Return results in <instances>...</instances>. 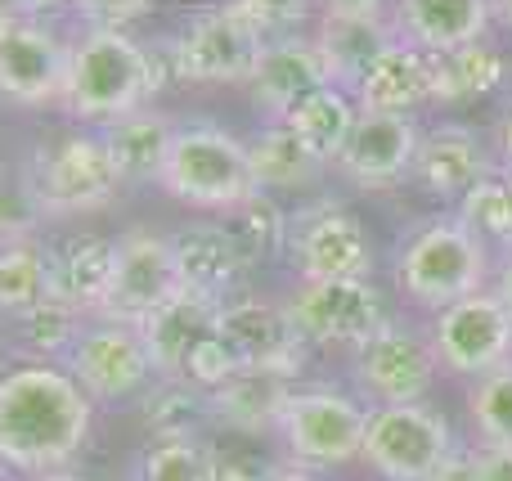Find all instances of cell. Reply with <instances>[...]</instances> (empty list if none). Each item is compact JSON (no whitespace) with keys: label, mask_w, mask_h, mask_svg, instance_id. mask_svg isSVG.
Segmentation results:
<instances>
[{"label":"cell","mask_w":512,"mask_h":481,"mask_svg":"<svg viewBox=\"0 0 512 481\" xmlns=\"http://www.w3.org/2000/svg\"><path fill=\"white\" fill-rule=\"evenodd\" d=\"M90 437V396L50 365H18L0 378V464L63 473Z\"/></svg>","instance_id":"obj_1"},{"label":"cell","mask_w":512,"mask_h":481,"mask_svg":"<svg viewBox=\"0 0 512 481\" xmlns=\"http://www.w3.org/2000/svg\"><path fill=\"white\" fill-rule=\"evenodd\" d=\"M171 140H176V131H171L167 117L140 108V113H131V117L108 126L104 149H108V158H113L122 185L126 180H131V185H144V180H162Z\"/></svg>","instance_id":"obj_27"},{"label":"cell","mask_w":512,"mask_h":481,"mask_svg":"<svg viewBox=\"0 0 512 481\" xmlns=\"http://www.w3.org/2000/svg\"><path fill=\"white\" fill-rule=\"evenodd\" d=\"M396 279L405 288V297H414L418 306L450 311L454 302L481 293L486 248L459 216L454 221H432L405 243V252L396 261Z\"/></svg>","instance_id":"obj_4"},{"label":"cell","mask_w":512,"mask_h":481,"mask_svg":"<svg viewBox=\"0 0 512 481\" xmlns=\"http://www.w3.org/2000/svg\"><path fill=\"white\" fill-rule=\"evenodd\" d=\"M495 18H504V23L512 27V0H504V5H495Z\"/></svg>","instance_id":"obj_47"},{"label":"cell","mask_w":512,"mask_h":481,"mask_svg":"<svg viewBox=\"0 0 512 481\" xmlns=\"http://www.w3.org/2000/svg\"><path fill=\"white\" fill-rule=\"evenodd\" d=\"M234 14L252 27V36L261 45H279V41H288V36H292V27L301 23V14H306V9H301V5H270V0H239V5H234Z\"/></svg>","instance_id":"obj_38"},{"label":"cell","mask_w":512,"mask_h":481,"mask_svg":"<svg viewBox=\"0 0 512 481\" xmlns=\"http://www.w3.org/2000/svg\"><path fill=\"white\" fill-rule=\"evenodd\" d=\"M68 77H72V45H63L50 27L23 23L0 41V95L9 104H63L68 95Z\"/></svg>","instance_id":"obj_13"},{"label":"cell","mask_w":512,"mask_h":481,"mask_svg":"<svg viewBox=\"0 0 512 481\" xmlns=\"http://www.w3.org/2000/svg\"><path fill=\"white\" fill-rule=\"evenodd\" d=\"M297 261H301L306 284L364 279V270H369V261H373V248H369L364 225L355 221L351 212L328 207L315 221H306V230H301V239H297Z\"/></svg>","instance_id":"obj_22"},{"label":"cell","mask_w":512,"mask_h":481,"mask_svg":"<svg viewBox=\"0 0 512 481\" xmlns=\"http://www.w3.org/2000/svg\"><path fill=\"white\" fill-rule=\"evenodd\" d=\"M234 239H239V252H243V261H261V257H270V252H279V243H283V212H279V203L274 198H265V194H252L248 203L239 207V225H234Z\"/></svg>","instance_id":"obj_35"},{"label":"cell","mask_w":512,"mask_h":481,"mask_svg":"<svg viewBox=\"0 0 512 481\" xmlns=\"http://www.w3.org/2000/svg\"><path fill=\"white\" fill-rule=\"evenodd\" d=\"M432 481H481V473H477V459H468V455H454L450 464L441 468Z\"/></svg>","instance_id":"obj_40"},{"label":"cell","mask_w":512,"mask_h":481,"mask_svg":"<svg viewBox=\"0 0 512 481\" xmlns=\"http://www.w3.org/2000/svg\"><path fill=\"white\" fill-rule=\"evenodd\" d=\"M432 351L445 369L463 378H490L508 365L512 351V315L499 293H477L454 302L436 320Z\"/></svg>","instance_id":"obj_9"},{"label":"cell","mask_w":512,"mask_h":481,"mask_svg":"<svg viewBox=\"0 0 512 481\" xmlns=\"http://www.w3.org/2000/svg\"><path fill=\"white\" fill-rule=\"evenodd\" d=\"M472 423L486 450H512V365L481 378L472 392Z\"/></svg>","instance_id":"obj_33"},{"label":"cell","mask_w":512,"mask_h":481,"mask_svg":"<svg viewBox=\"0 0 512 481\" xmlns=\"http://www.w3.org/2000/svg\"><path fill=\"white\" fill-rule=\"evenodd\" d=\"M261 481H315V477L301 473V468H270V473H261Z\"/></svg>","instance_id":"obj_41"},{"label":"cell","mask_w":512,"mask_h":481,"mask_svg":"<svg viewBox=\"0 0 512 481\" xmlns=\"http://www.w3.org/2000/svg\"><path fill=\"white\" fill-rule=\"evenodd\" d=\"M0 378H5V374H0Z\"/></svg>","instance_id":"obj_49"},{"label":"cell","mask_w":512,"mask_h":481,"mask_svg":"<svg viewBox=\"0 0 512 481\" xmlns=\"http://www.w3.org/2000/svg\"><path fill=\"white\" fill-rule=\"evenodd\" d=\"M117 279V239H72L68 248L54 257V297L72 306V311H99L104 315L108 297H113Z\"/></svg>","instance_id":"obj_25"},{"label":"cell","mask_w":512,"mask_h":481,"mask_svg":"<svg viewBox=\"0 0 512 481\" xmlns=\"http://www.w3.org/2000/svg\"><path fill=\"white\" fill-rule=\"evenodd\" d=\"M216 311H221V306L189 293V288L171 293L167 302L140 324V342H144V351H149V365L158 369L162 378L185 374V360L194 356V347L216 333Z\"/></svg>","instance_id":"obj_20"},{"label":"cell","mask_w":512,"mask_h":481,"mask_svg":"<svg viewBox=\"0 0 512 481\" xmlns=\"http://www.w3.org/2000/svg\"><path fill=\"white\" fill-rule=\"evenodd\" d=\"M171 293H180L171 239H162L153 230H126L117 239V279H113V297L104 306V320L140 329Z\"/></svg>","instance_id":"obj_11"},{"label":"cell","mask_w":512,"mask_h":481,"mask_svg":"<svg viewBox=\"0 0 512 481\" xmlns=\"http://www.w3.org/2000/svg\"><path fill=\"white\" fill-rule=\"evenodd\" d=\"M248 162H252V180H256V194L261 189H292V185H306L315 176V162L301 153V144L283 131L279 122L270 126L265 135H256L248 144Z\"/></svg>","instance_id":"obj_31"},{"label":"cell","mask_w":512,"mask_h":481,"mask_svg":"<svg viewBox=\"0 0 512 481\" xmlns=\"http://www.w3.org/2000/svg\"><path fill=\"white\" fill-rule=\"evenodd\" d=\"M117 167L108 158L104 140L95 135H68L59 140L41 162V180H36V203L45 212L59 216H81V212H99L113 203L117 194Z\"/></svg>","instance_id":"obj_10"},{"label":"cell","mask_w":512,"mask_h":481,"mask_svg":"<svg viewBox=\"0 0 512 481\" xmlns=\"http://www.w3.org/2000/svg\"><path fill=\"white\" fill-rule=\"evenodd\" d=\"M504 162H508V171H512V113H508V122H504Z\"/></svg>","instance_id":"obj_44"},{"label":"cell","mask_w":512,"mask_h":481,"mask_svg":"<svg viewBox=\"0 0 512 481\" xmlns=\"http://www.w3.org/2000/svg\"><path fill=\"white\" fill-rule=\"evenodd\" d=\"M499 302H504L508 315H512V261L504 266V279H499Z\"/></svg>","instance_id":"obj_43"},{"label":"cell","mask_w":512,"mask_h":481,"mask_svg":"<svg viewBox=\"0 0 512 481\" xmlns=\"http://www.w3.org/2000/svg\"><path fill=\"white\" fill-rule=\"evenodd\" d=\"M77 320L81 311H72L63 297H45V302H36L32 311L18 315V329H23V338L32 342L36 351H63L72 338H77Z\"/></svg>","instance_id":"obj_36"},{"label":"cell","mask_w":512,"mask_h":481,"mask_svg":"<svg viewBox=\"0 0 512 481\" xmlns=\"http://www.w3.org/2000/svg\"><path fill=\"white\" fill-rule=\"evenodd\" d=\"M144 481H221L216 455L203 441H153L144 459Z\"/></svg>","instance_id":"obj_34"},{"label":"cell","mask_w":512,"mask_h":481,"mask_svg":"<svg viewBox=\"0 0 512 481\" xmlns=\"http://www.w3.org/2000/svg\"><path fill=\"white\" fill-rule=\"evenodd\" d=\"M162 68L144 45H135L126 32L90 27L72 45V77L63 108L81 122H122L140 113L144 99L158 90Z\"/></svg>","instance_id":"obj_2"},{"label":"cell","mask_w":512,"mask_h":481,"mask_svg":"<svg viewBox=\"0 0 512 481\" xmlns=\"http://www.w3.org/2000/svg\"><path fill=\"white\" fill-rule=\"evenodd\" d=\"M355 113H360V108H355L342 90L324 86V90H315L310 99H301V104L292 108L279 126L301 144V153H306V158L319 167V162H337V158H342L346 140H351Z\"/></svg>","instance_id":"obj_28"},{"label":"cell","mask_w":512,"mask_h":481,"mask_svg":"<svg viewBox=\"0 0 512 481\" xmlns=\"http://www.w3.org/2000/svg\"><path fill=\"white\" fill-rule=\"evenodd\" d=\"M18 14H23V9H14V5H0V41H5V36L14 32L18 23H23V18H18Z\"/></svg>","instance_id":"obj_42"},{"label":"cell","mask_w":512,"mask_h":481,"mask_svg":"<svg viewBox=\"0 0 512 481\" xmlns=\"http://www.w3.org/2000/svg\"><path fill=\"white\" fill-rule=\"evenodd\" d=\"M36 481H86V477H77V473H45V477H36Z\"/></svg>","instance_id":"obj_46"},{"label":"cell","mask_w":512,"mask_h":481,"mask_svg":"<svg viewBox=\"0 0 512 481\" xmlns=\"http://www.w3.org/2000/svg\"><path fill=\"white\" fill-rule=\"evenodd\" d=\"M504 189H508V243H512V176L504 180Z\"/></svg>","instance_id":"obj_48"},{"label":"cell","mask_w":512,"mask_h":481,"mask_svg":"<svg viewBox=\"0 0 512 481\" xmlns=\"http://www.w3.org/2000/svg\"><path fill=\"white\" fill-rule=\"evenodd\" d=\"M364 459L387 481H432L454 459L450 428L427 405H387L369 414L364 428Z\"/></svg>","instance_id":"obj_5"},{"label":"cell","mask_w":512,"mask_h":481,"mask_svg":"<svg viewBox=\"0 0 512 481\" xmlns=\"http://www.w3.org/2000/svg\"><path fill=\"white\" fill-rule=\"evenodd\" d=\"M216 338L230 347L239 369H270L283 378L297 374L306 351L297 320L279 302H225L216 311Z\"/></svg>","instance_id":"obj_12"},{"label":"cell","mask_w":512,"mask_h":481,"mask_svg":"<svg viewBox=\"0 0 512 481\" xmlns=\"http://www.w3.org/2000/svg\"><path fill=\"white\" fill-rule=\"evenodd\" d=\"M203 414H207L203 392L180 383V378H167V383L144 401V419L158 432V441H194L198 428H203Z\"/></svg>","instance_id":"obj_32"},{"label":"cell","mask_w":512,"mask_h":481,"mask_svg":"<svg viewBox=\"0 0 512 481\" xmlns=\"http://www.w3.org/2000/svg\"><path fill=\"white\" fill-rule=\"evenodd\" d=\"M171 252H176V275L180 288L207 297V302L225 306V293L239 284V275L248 270L239 252V239H234L230 225L216 221H198L185 225V230L171 239Z\"/></svg>","instance_id":"obj_19"},{"label":"cell","mask_w":512,"mask_h":481,"mask_svg":"<svg viewBox=\"0 0 512 481\" xmlns=\"http://www.w3.org/2000/svg\"><path fill=\"white\" fill-rule=\"evenodd\" d=\"M432 374H436V351L405 329H387L378 342H369L360 351V387L378 401V410L418 405V396L432 387Z\"/></svg>","instance_id":"obj_17"},{"label":"cell","mask_w":512,"mask_h":481,"mask_svg":"<svg viewBox=\"0 0 512 481\" xmlns=\"http://www.w3.org/2000/svg\"><path fill=\"white\" fill-rule=\"evenodd\" d=\"M472 459H477L481 481H512V450H481Z\"/></svg>","instance_id":"obj_39"},{"label":"cell","mask_w":512,"mask_h":481,"mask_svg":"<svg viewBox=\"0 0 512 481\" xmlns=\"http://www.w3.org/2000/svg\"><path fill=\"white\" fill-rule=\"evenodd\" d=\"M248 86H252L256 104H261L274 122H283L301 99H310L315 90L328 86V72H324V59H319L315 36H288V41H279V45H265Z\"/></svg>","instance_id":"obj_18"},{"label":"cell","mask_w":512,"mask_h":481,"mask_svg":"<svg viewBox=\"0 0 512 481\" xmlns=\"http://www.w3.org/2000/svg\"><path fill=\"white\" fill-rule=\"evenodd\" d=\"M490 18H495V5H486V0H405V5H396V32L405 45L436 59V54L477 45Z\"/></svg>","instance_id":"obj_21"},{"label":"cell","mask_w":512,"mask_h":481,"mask_svg":"<svg viewBox=\"0 0 512 481\" xmlns=\"http://www.w3.org/2000/svg\"><path fill=\"white\" fill-rule=\"evenodd\" d=\"M162 189L180 198L185 207H203V212H239L256 194L248 144L225 135L221 126H185L176 131L162 167Z\"/></svg>","instance_id":"obj_3"},{"label":"cell","mask_w":512,"mask_h":481,"mask_svg":"<svg viewBox=\"0 0 512 481\" xmlns=\"http://www.w3.org/2000/svg\"><path fill=\"white\" fill-rule=\"evenodd\" d=\"M499 81H504V54L481 41L432 59V99L436 104H472V99H486Z\"/></svg>","instance_id":"obj_29"},{"label":"cell","mask_w":512,"mask_h":481,"mask_svg":"<svg viewBox=\"0 0 512 481\" xmlns=\"http://www.w3.org/2000/svg\"><path fill=\"white\" fill-rule=\"evenodd\" d=\"M315 45L319 59H324L328 86L346 95L396 45V27L387 23V14L378 5H328L324 23L315 32Z\"/></svg>","instance_id":"obj_14"},{"label":"cell","mask_w":512,"mask_h":481,"mask_svg":"<svg viewBox=\"0 0 512 481\" xmlns=\"http://www.w3.org/2000/svg\"><path fill=\"white\" fill-rule=\"evenodd\" d=\"M364 428L369 414L342 392H292L279 419L288 450L310 468L351 464L364 450Z\"/></svg>","instance_id":"obj_8"},{"label":"cell","mask_w":512,"mask_h":481,"mask_svg":"<svg viewBox=\"0 0 512 481\" xmlns=\"http://www.w3.org/2000/svg\"><path fill=\"white\" fill-rule=\"evenodd\" d=\"M149 369V351L140 342V329L131 324H99V329L81 333L77 351H72V378L81 392L99 396V401H122V396L140 392Z\"/></svg>","instance_id":"obj_15"},{"label":"cell","mask_w":512,"mask_h":481,"mask_svg":"<svg viewBox=\"0 0 512 481\" xmlns=\"http://www.w3.org/2000/svg\"><path fill=\"white\" fill-rule=\"evenodd\" d=\"M265 45L252 36V27L234 14V5L225 9H207L194 14L171 41V72L180 81H252L256 63H261Z\"/></svg>","instance_id":"obj_7"},{"label":"cell","mask_w":512,"mask_h":481,"mask_svg":"<svg viewBox=\"0 0 512 481\" xmlns=\"http://www.w3.org/2000/svg\"><path fill=\"white\" fill-rule=\"evenodd\" d=\"M355 99L369 113H400L409 117V108L432 99V59L414 45L396 41L355 86Z\"/></svg>","instance_id":"obj_24"},{"label":"cell","mask_w":512,"mask_h":481,"mask_svg":"<svg viewBox=\"0 0 512 481\" xmlns=\"http://www.w3.org/2000/svg\"><path fill=\"white\" fill-rule=\"evenodd\" d=\"M414 176L427 194L436 198H463L472 185L486 180V153L468 126H436L418 140Z\"/></svg>","instance_id":"obj_23"},{"label":"cell","mask_w":512,"mask_h":481,"mask_svg":"<svg viewBox=\"0 0 512 481\" xmlns=\"http://www.w3.org/2000/svg\"><path fill=\"white\" fill-rule=\"evenodd\" d=\"M54 293V257L41 243L18 239L0 248V311H32Z\"/></svg>","instance_id":"obj_30"},{"label":"cell","mask_w":512,"mask_h":481,"mask_svg":"<svg viewBox=\"0 0 512 481\" xmlns=\"http://www.w3.org/2000/svg\"><path fill=\"white\" fill-rule=\"evenodd\" d=\"M288 378L270 374V369H239L225 387L207 396V410L239 432H270L279 428L283 405H288Z\"/></svg>","instance_id":"obj_26"},{"label":"cell","mask_w":512,"mask_h":481,"mask_svg":"<svg viewBox=\"0 0 512 481\" xmlns=\"http://www.w3.org/2000/svg\"><path fill=\"white\" fill-rule=\"evenodd\" d=\"M414 158H418V126L409 122V117L360 108L337 167H342L355 185L382 189V185H396L400 176H409Z\"/></svg>","instance_id":"obj_16"},{"label":"cell","mask_w":512,"mask_h":481,"mask_svg":"<svg viewBox=\"0 0 512 481\" xmlns=\"http://www.w3.org/2000/svg\"><path fill=\"white\" fill-rule=\"evenodd\" d=\"M306 342L364 351L391 329L382 311V293L369 279H328V284H301L288 302Z\"/></svg>","instance_id":"obj_6"},{"label":"cell","mask_w":512,"mask_h":481,"mask_svg":"<svg viewBox=\"0 0 512 481\" xmlns=\"http://www.w3.org/2000/svg\"><path fill=\"white\" fill-rule=\"evenodd\" d=\"M221 481H261V473H248V468H234V473H221Z\"/></svg>","instance_id":"obj_45"},{"label":"cell","mask_w":512,"mask_h":481,"mask_svg":"<svg viewBox=\"0 0 512 481\" xmlns=\"http://www.w3.org/2000/svg\"><path fill=\"white\" fill-rule=\"evenodd\" d=\"M459 221L468 225L472 234H499V239H508V189L504 180H481V185H472L468 194H463V212Z\"/></svg>","instance_id":"obj_37"}]
</instances>
